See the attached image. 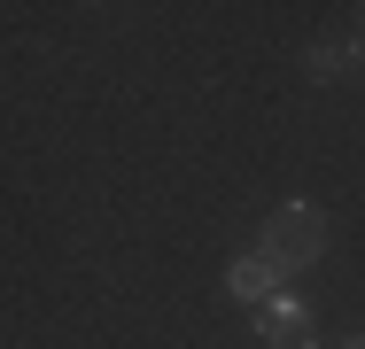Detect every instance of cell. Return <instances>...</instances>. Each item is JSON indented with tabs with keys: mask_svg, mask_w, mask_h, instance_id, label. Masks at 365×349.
Instances as JSON below:
<instances>
[{
	"mask_svg": "<svg viewBox=\"0 0 365 349\" xmlns=\"http://www.w3.org/2000/svg\"><path fill=\"white\" fill-rule=\"evenodd\" d=\"M257 249L295 279L303 264H319V256H327V209H319V202H280L272 217H264V241H257Z\"/></svg>",
	"mask_w": 365,
	"mask_h": 349,
	"instance_id": "cell-1",
	"label": "cell"
},
{
	"mask_svg": "<svg viewBox=\"0 0 365 349\" xmlns=\"http://www.w3.org/2000/svg\"><path fill=\"white\" fill-rule=\"evenodd\" d=\"M257 342L264 349H319V318H311V303L303 295H272V303H257Z\"/></svg>",
	"mask_w": 365,
	"mask_h": 349,
	"instance_id": "cell-2",
	"label": "cell"
},
{
	"mask_svg": "<svg viewBox=\"0 0 365 349\" xmlns=\"http://www.w3.org/2000/svg\"><path fill=\"white\" fill-rule=\"evenodd\" d=\"M280 287H288V272H280L264 249H241V256L225 264V295H233V303H249V311H257V303H272Z\"/></svg>",
	"mask_w": 365,
	"mask_h": 349,
	"instance_id": "cell-3",
	"label": "cell"
},
{
	"mask_svg": "<svg viewBox=\"0 0 365 349\" xmlns=\"http://www.w3.org/2000/svg\"><path fill=\"white\" fill-rule=\"evenodd\" d=\"M303 70H311V78H350V70H358L365 78V47L358 39H311V47H303Z\"/></svg>",
	"mask_w": 365,
	"mask_h": 349,
	"instance_id": "cell-4",
	"label": "cell"
},
{
	"mask_svg": "<svg viewBox=\"0 0 365 349\" xmlns=\"http://www.w3.org/2000/svg\"><path fill=\"white\" fill-rule=\"evenodd\" d=\"M358 47H365V8H358Z\"/></svg>",
	"mask_w": 365,
	"mask_h": 349,
	"instance_id": "cell-5",
	"label": "cell"
},
{
	"mask_svg": "<svg viewBox=\"0 0 365 349\" xmlns=\"http://www.w3.org/2000/svg\"><path fill=\"white\" fill-rule=\"evenodd\" d=\"M342 349H365V342H342Z\"/></svg>",
	"mask_w": 365,
	"mask_h": 349,
	"instance_id": "cell-6",
	"label": "cell"
}]
</instances>
